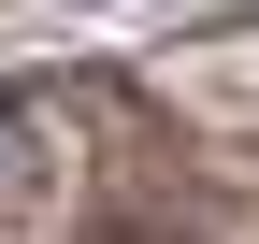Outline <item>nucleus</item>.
Returning a JSON list of instances; mask_svg holds the SVG:
<instances>
[{
    "instance_id": "nucleus-1",
    "label": "nucleus",
    "mask_w": 259,
    "mask_h": 244,
    "mask_svg": "<svg viewBox=\"0 0 259 244\" xmlns=\"http://www.w3.org/2000/svg\"><path fill=\"white\" fill-rule=\"evenodd\" d=\"M29 172V101H0V187Z\"/></svg>"
}]
</instances>
